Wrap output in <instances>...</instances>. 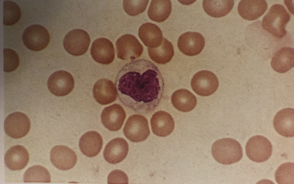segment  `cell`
Returning a JSON list of instances; mask_svg holds the SVG:
<instances>
[{
    "mask_svg": "<svg viewBox=\"0 0 294 184\" xmlns=\"http://www.w3.org/2000/svg\"><path fill=\"white\" fill-rule=\"evenodd\" d=\"M115 85L122 103L143 114L153 111L159 105L165 88L164 79L158 67L144 59L124 65L117 74Z\"/></svg>",
    "mask_w": 294,
    "mask_h": 184,
    "instance_id": "obj_1",
    "label": "cell"
},
{
    "mask_svg": "<svg viewBox=\"0 0 294 184\" xmlns=\"http://www.w3.org/2000/svg\"><path fill=\"white\" fill-rule=\"evenodd\" d=\"M291 15L282 5H272L263 17L262 22L263 28L273 36L281 38L286 34L285 27Z\"/></svg>",
    "mask_w": 294,
    "mask_h": 184,
    "instance_id": "obj_2",
    "label": "cell"
},
{
    "mask_svg": "<svg viewBox=\"0 0 294 184\" xmlns=\"http://www.w3.org/2000/svg\"><path fill=\"white\" fill-rule=\"evenodd\" d=\"M211 152L216 161L225 165L238 162L243 155L242 149L239 143L230 138L219 139L214 142L212 146Z\"/></svg>",
    "mask_w": 294,
    "mask_h": 184,
    "instance_id": "obj_3",
    "label": "cell"
},
{
    "mask_svg": "<svg viewBox=\"0 0 294 184\" xmlns=\"http://www.w3.org/2000/svg\"><path fill=\"white\" fill-rule=\"evenodd\" d=\"M123 131L127 139L136 143L145 140L150 134L148 120L140 114L130 116L125 122Z\"/></svg>",
    "mask_w": 294,
    "mask_h": 184,
    "instance_id": "obj_4",
    "label": "cell"
},
{
    "mask_svg": "<svg viewBox=\"0 0 294 184\" xmlns=\"http://www.w3.org/2000/svg\"><path fill=\"white\" fill-rule=\"evenodd\" d=\"M22 39L27 48L33 51H38L48 46L50 37L48 31L45 27L39 24H33L24 30Z\"/></svg>",
    "mask_w": 294,
    "mask_h": 184,
    "instance_id": "obj_5",
    "label": "cell"
},
{
    "mask_svg": "<svg viewBox=\"0 0 294 184\" xmlns=\"http://www.w3.org/2000/svg\"><path fill=\"white\" fill-rule=\"evenodd\" d=\"M272 150L270 141L261 135L252 136L249 139L245 146L247 156L249 159L256 162L268 160L272 154Z\"/></svg>",
    "mask_w": 294,
    "mask_h": 184,
    "instance_id": "obj_6",
    "label": "cell"
},
{
    "mask_svg": "<svg viewBox=\"0 0 294 184\" xmlns=\"http://www.w3.org/2000/svg\"><path fill=\"white\" fill-rule=\"evenodd\" d=\"M90 42V39L87 32L81 29H76L65 35L63 43L64 48L68 53L79 56L86 52Z\"/></svg>",
    "mask_w": 294,
    "mask_h": 184,
    "instance_id": "obj_7",
    "label": "cell"
},
{
    "mask_svg": "<svg viewBox=\"0 0 294 184\" xmlns=\"http://www.w3.org/2000/svg\"><path fill=\"white\" fill-rule=\"evenodd\" d=\"M116 47L117 57L124 60H133L140 57L144 50L138 39L128 34L123 35L117 39Z\"/></svg>",
    "mask_w": 294,
    "mask_h": 184,
    "instance_id": "obj_8",
    "label": "cell"
},
{
    "mask_svg": "<svg viewBox=\"0 0 294 184\" xmlns=\"http://www.w3.org/2000/svg\"><path fill=\"white\" fill-rule=\"evenodd\" d=\"M192 88L197 94L208 96L213 94L218 86V81L216 75L208 70L199 71L193 76L191 82Z\"/></svg>",
    "mask_w": 294,
    "mask_h": 184,
    "instance_id": "obj_9",
    "label": "cell"
},
{
    "mask_svg": "<svg viewBox=\"0 0 294 184\" xmlns=\"http://www.w3.org/2000/svg\"><path fill=\"white\" fill-rule=\"evenodd\" d=\"M30 122L25 114L15 112L8 115L4 122V131L7 135L15 139L25 136L30 128Z\"/></svg>",
    "mask_w": 294,
    "mask_h": 184,
    "instance_id": "obj_10",
    "label": "cell"
},
{
    "mask_svg": "<svg viewBox=\"0 0 294 184\" xmlns=\"http://www.w3.org/2000/svg\"><path fill=\"white\" fill-rule=\"evenodd\" d=\"M74 79L69 72L63 70L57 71L49 77L47 86L53 94L57 96H66L73 90Z\"/></svg>",
    "mask_w": 294,
    "mask_h": 184,
    "instance_id": "obj_11",
    "label": "cell"
},
{
    "mask_svg": "<svg viewBox=\"0 0 294 184\" xmlns=\"http://www.w3.org/2000/svg\"><path fill=\"white\" fill-rule=\"evenodd\" d=\"M52 163L58 169L66 170L73 168L76 165L77 156L75 151L68 147L58 145L53 147L50 153Z\"/></svg>",
    "mask_w": 294,
    "mask_h": 184,
    "instance_id": "obj_12",
    "label": "cell"
},
{
    "mask_svg": "<svg viewBox=\"0 0 294 184\" xmlns=\"http://www.w3.org/2000/svg\"><path fill=\"white\" fill-rule=\"evenodd\" d=\"M205 44L203 36L196 32L188 31L181 34L177 42L181 52L189 56L198 55L203 50Z\"/></svg>",
    "mask_w": 294,
    "mask_h": 184,
    "instance_id": "obj_13",
    "label": "cell"
},
{
    "mask_svg": "<svg viewBox=\"0 0 294 184\" xmlns=\"http://www.w3.org/2000/svg\"><path fill=\"white\" fill-rule=\"evenodd\" d=\"M126 117V114L120 104H114L105 107L101 114L103 125L111 131H117L121 128Z\"/></svg>",
    "mask_w": 294,
    "mask_h": 184,
    "instance_id": "obj_14",
    "label": "cell"
},
{
    "mask_svg": "<svg viewBox=\"0 0 294 184\" xmlns=\"http://www.w3.org/2000/svg\"><path fill=\"white\" fill-rule=\"evenodd\" d=\"M90 51L93 59L100 64H109L115 59L113 45L111 41L106 38H99L94 40Z\"/></svg>",
    "mask_w": 294,
    "mask_h": 184,
    "instance_id": "obj_15",
    "label": "cell"
},
{
    "mask_svg": "<svg viewBox=\"0 0 294 184\" xmlns=\"http://www.w3.org/2000/svg\"><path fill=\"white\" fill-rule=\"evenodd\" d=\"M128 151L129 145L126 140L117 137L111 140L107 144L103 151L104 157L109 163L117 164L125 159Z\"/></svg>",
    "mask_w": 294,
    "mask_h": 184,
    "instance_id": "obj_16",
    "label": "cell"
},
{
    "mask_svg": "<svg viewBox=\"0 0 294 184\" xmlns=\"http://www.w3.org/2000/svg\"><path fill=\"white\" fill-rule=\"evenodd\" d=\"M94 98L99 104L106 105L115 102L117 93L115 85L111 80L105 78L99 80L93 88Z\"/></svg>",
    "mask_w": 294,
    "mask_h": 184,
    "instance_id": "obj_17",
    "label": "cell"
},
{
    "mask_svg": "<svg viewBox=\"0 0 294 184\" xmlns=\"http://www.w3.org/2000/svg\"><path fill=\"white\" fill-rule=\"evenodd\" d=\"M4 162L7 167L12 171L24 168L28 164L29 155L27 150L23 146L17 145L11 147L4 156Z\"/></svg>",
    "mask_w": 294,
    "mask_h": 184,
    "instance_id": "obj_18",
    "label": "cell"
},
{
    "mask_svg": "<svg viewBox=\"0 0 294 184\" xmlns=\"http://www.w3.org/2000/svg\"><path fill=\"white\" fill-rule=\"evenodd\" d=\"M273 124L276 131L285 137L294 136V110L286 108L279 111L274 118Z\"/></svg>",
    "mask_w": 294,
    "mask_h": 184,
    "instance_id": "obj_19",
    "label": "cell"
},
{
    "mask_svg": "<svg viewBox=\"0 0 294 184\" xmlns=\"http://www.w3.org/2000/svg\"><path fill=\"white\" fill-rule=\"evenodd\" d=\"M153 133L160 137H165L173 131L175 122L172 116L168 113L161 110L155 112L150 120Z\"/></svg>",
    "mask_w": 294,
    "mask_h": 184,
    "instance_id": "obj_20",
    "label": "cell"
},
{
    "mask_svg": "<svg viewBox=\"0 0 294 184\" xmlns=\"http://www.w3.org/2000/svg\"><path fill=\"white\" fill-rule=\"evenodd\" d=\"M103 144V139L100 134L92 130L82 135L79 140V147L83 154L92 157L97 156L100 152Z\"/></svg>",
    "mask_w": 294,
    "mask_h": 184,
    "instance_id": "obj_21",
    "label": "cell"
},
{
    "mask_svg": "<svg viewBox=\"0 0 294 184\" xmlns=\"http://www.w3.org/2000/svg\"><path fill=\"white\" fill-rule=\"evenodd\" d=\"M265 0H241L239 3L237 10L239 14L244 19L253 21L262 16L267 9Z\"/></svg>",
    "mask_w": 294,
    "mask_h": 184,
    "instance_id": "obj_22",
    "label": "cell"
},
{
    "mask_svg": "<svg viewBox=\"0 0 294 184\" xmlns=\"http://www.w3.org/2000/svg\"><path fill=\"white\" fill-rule=\"evenodd\" d=\"M138 35L143 43L150 48H156L159 46L163 38L160 28L150 22L144 23L140 27Z\"/></svg>",
    "mask_w": 294,
    "mask_h": 184,
    "instance_id": "obj_23",
    "label": "cell"
},
{
    "mask_svg": "<svg viewBox=\"0 0 294 184\" xmlns=\"http://www.w3.org/2000/svg\"><path fill=\"white\" fill-rule=\"evenodd\" d=\"M271 66L276 72L284 73L294 66V50L291 48H281L274 55L271 61Z\"/></svg>",
    "mask_w": 294,
    "mask_h": 184,
    "instance_id": "obj_24",
    "label": "cell"
},
{
    "mask_svg": "<svg viewBox=\"0 0 294 184\" xmlns=\"http://www.w3.org/2000/svg\"><path fill=\"white\" fill-rule=\"evenodd\" d=\"M173 106L179 111L189 112L196 106L197 100L196 96L191 92L185 89L175 91L171 98Z\"/></svg>",
    "mask_w": 294,
    "mask_h": 184,
    "instance_id": "obj_25",
    "label": "cell"
},
{
    "mask_svg": "<svg viewBox=\"0 0 294 184\" xmlns=\"http://www.w3.org/2000/svg\"><path fill=\"white\" fill-rule=\"evenodd\" d=\"M148 55L151 59L155 62L165 64L169 62L174 55L172 43L163 38L161 44L156 48H148Z\"/></svg>",
    "mask_w": 294,
    "mask_h": 184,
    "instance_id": "obj_26",
    "label": "cell"
},
{
    "mask_svg": "<svg viewBox=\"0 0 294 184\" xmlns=\"http://www.w3.org/2000/svg\"><path fill=\"white\" fill-rule=\"evenodd\" d=\"M171 10L170 0H152L148 9V15L152 20L161 22L168 18Z\"/></svg>",
    "mask_w": 294,
    "mask_h": 184,
    "instance_id": "obj_27",
    "label": "cell"
},
{
    "mask_svg": "<svg viewBox=\"0 0 294 184\" xmlns=\"http://www.w3.org/2000/svg\"><path fill=\"white\" fill-rule=\"evenodd\" d=\"M203 9L206 13L214 17H223L231 11L234 0H203Z\"/></svg>",
    "mask_w": 294,
    "mask_h": 184,
    "instance_id": "obj_28",
    "label": "cell"
},
{
    "mask_svg": "<svg viewBox=\"0 0 294 184\" xmlns=\"http://www.w3.org/2000/svg\"><path fill=\"white\" fill-rule=\"evenodd\" d=\"M24 182L50 183L51 177L49 172L45 167L35 165L29 168L25 172L23 177Z\"/></svg>",
    "mask_w": 294,
    "mask_h": 184,
    "instance_id": "obj_29",
    "label": "cell"
},
{
    "mask_svg": "<svg viewBox=\"0 0 294 184\" xmlns=\"http://www.w3.org/2000/svg\"><path fill=\"white\" fill-rule=\"evenodd\" d=\"M21 15L18 5L11 1L6 0L3 2V23L10 26L16 23L20 19Z\"/></svg>",
    "mask_w": 294,
    "mask_h": 184,
    "instance_id": "obj_30",
    "label": "cell"
},
{
    "mask_svg": "<svg viewBox=\"0 0 294 184\" xmlns=\"http://www.w3.org/2000/svg\"><path fill=\"white\" fill-rule=\"evenodd\" d=\"M293 163L287 162L281 164L276 170L275 177L278 184H294Z\"/></svg>",
    "mask_w": 294,
    "mask_h": 184,
    "instance_id": "obj_31",
    "label": "cell"
},
{
    "mask_svg": "<svg viewBox=\"0 0 294 184\" xmlns=\"http://www.w3.org/2000/svg\"><path fill=\"white\" fill-rule=\"evenodd\" d=\"M4 71L11 72L16 70L19 64V58L17 53L12 49L6 48L3 50Z\"/></svg>",
    "mask_w": 294,
    "mask_h": 184,
    "instance_id": "obj_32",
    "label": "cell"
},
{
    "mask_svg": "<svg viewBox=\"0 0 294 184\" xmlns=\"http://www.w3.org/2000/svg\"><path fill=\"white\" fill-rule=\"evenodd\" d=\"M148 2L149 0H123V6L128 15L135 16L146 10Z\"/></svg>",
    "mask_w": 294,
    "mask_h": 184,
    "instance_id": "obj_33",
    "label": "cell"
},
{
    "mask_svg": "<svg viewBox=\"0 0 294 184\" xmlns=\"http://www.w3.org/2000/svg\"><path fill=\"white\" fill-rule=\"evenodd\" d=\"M108 183H128V178L126 174L120 170L111 172L107 177Z\"/></svg>",
    "mask_w": 294,
    "mask_h": 184,
    "instance_id": "obj_34",
    "label": "cell"
}]
</instances>
